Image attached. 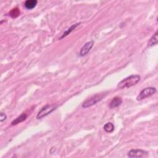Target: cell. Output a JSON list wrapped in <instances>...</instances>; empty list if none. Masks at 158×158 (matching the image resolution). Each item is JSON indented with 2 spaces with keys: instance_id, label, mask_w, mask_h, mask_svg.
<instances>
[{
  "instance_id": "obj_1",
  "label": "cell",
  "mask_w": 158,
  "mask_h": 158,
  "mask_svg": "<svg viewBox=\"0 0 158 158\" xmlns=\"http://www.w3.org/2000/svg\"><path fill=\"white\" fill-rule=\"evenodd\" d=\"M141 77L138 75H132L123 79L117 85V88L119 89H123L125 88H130L140 82Z\"/></svg>"
},
{
  "instance_id": "obj_2",
  "label": "cell",
  "mask_w": 158,
  "mask_h": 158,
  "mask_svg": "<svg viewBox=\"0 0 158 158\" xmlns=\"http://www.w3.org/2000/svg\"><path fill=\"white\" fill-rule=\"evenodd\" d=\"M104 96V93H100L96 94L94 96H91L90 98L87 99L83 102L82 104V107L83 108H87L96 104L97 103H98Z\"/></svg>"
},
{
  "instance_id": "obj_3",
  "label": "cell",
  "mask_w": 158,
  "mask_h": 158,
  "mask_svg": "<svg viewBox=\"0 0 158 158\" xmlns=\"http://www.w3.org/2000/svg\"><path fill=\"white\" fill-rule=\"evenodd\" d=\"M57 106L54 104H47L43 108L41 109L37 114L36 115V119H41L44 117H46V115H49V114L52 113V112L56 109Z\"/></svg>"
},
{
  "instance_id": "obj_4",
  "label": "cell",
  "mask_w": 158,
  "mask_h": 158,
  "mask_svg": "<svg viewBox=\"0 0 158 158\" xmlns=\"http://www.w3.org/2000/svg\"><path fill=\"white\" fill-rule=\"evenodd\" d=\"M156 88L155 87H148L140 91L137 98V101H142L146 98L150 97L156 93Z\"/></svg>"
},
{
  "instance_id": "obj_5",
  "label": "cell",
  "mask_w": 158,
  "mask_h": 158,
  "mask_svg": "<svg viewBox=\"0 0 158 158\" xmlns=\"http://www.w3.org/2000/svg\"><path fill=\"white\" fill-rule=\"evenodd\" d=\"M147 155L148 152L143 150H132L128 153L129 157H143Z\"/></svg>"
},
{
  "instance_id": "obj_6",
  "label": "cell",
  "mask_w": 158,
  "mask_h": 158,
  "mask_svg": "<svg viewBox=\"0 0 158 158\" xmlns=\"http://www.w3.org/2000/svg\"><path fill=\"white\" fill-rule=\"evenodd\" d=\"M93 45H94V41H88V42L86 43L84 45H83L80 52V56H85L86 54H87L88 53H89V52L91 50L93 46Z\"/></svg>"
},
{
  "instance_id": "obj_7",
  "label": "cell",
  "mask_w": 158,
  "mask_h": 158,
  "mask_svg": "<svg viewBox=\"0 0 158 158\" xmlns=\"http://www.w3.org/2000/svg\"><path fill=\"white\" fill-rule=\"evenodd\" d=\"M122 100L120 97H119V96L114 97L112 100V101H111V103L109 104L110 108H117V107L120 105V104L122 103Z\"/></svg>"
},
{
  "instance_id": "obj_8",
  "label": "cell",
  "mask_w": 158,
  "mask_h": 158,
  "mask_svg": "<svg viewBox=\"0 0 158 158\" xmlns=\"http://www.w3.org/2000/svg\"><path fill=\"white\" fill-rule=\"evenodd\" d=\"M27 116H28L27 114H26L25 113L22 114L20 116H19L18 117H17L15 120H14L13 121L11 122L12 125H16L18 124L24 122V120H25L27 118Z\"/></svg>"
},
{
  "instance_id": "obj_9",
  "label": "cell",
  "mask_w": 158,
  "mask_h": 158,
  "mask_svg": "<svg viewBox=\"0 0 158 158\" xmlns=\"http://www.w3.org/2000/svg\"><path fill=\"white\" fill-rule=\"evenodd\" d=\"M37 1L36 0H27L25 2L24 6L26 9H32L35 8L37 4Z\"/></svg>"
},
{
  "instance_id": "obj_10",
  "label": "cell",
  "mask_w": 158,
  "mask_h": 158,
  "mask_svg": "<svg viewBox=\"0 0 158 158\" xmlns=\"http://www.w3.org/2000/svg\"><path fill=\"white\" fill-rule=\"evenodd\" d=\"M157 40H158V34L156 32L155 34V35H153V36L150 38L148 43V46L149 47H151V46H153L154 45H156L157 44Z\"/></svg>"
},
{
  "instance_id": "obj_11",
  "label": "cell",
  "mask_w": 158,
  "mask_h": 158,
  "mask_svg": "<svg viewBox=\"0 0 158 158\" xmlns=\"http://www.w3.org/2000/svg\"><path fill=\"white\" fill-rule=\"evenodd\" d=\"M80 23H77V24H74V25H72V26H71L70 28H69V29H68L67 30H66V31H65V32H64V34H63V36H61V39L63 38L64 37H65V36H67L69 34H71V32H72L74 29H75L77 27H78L79 25H80Z\"/></svg>"
},
{
  "instance_id": "obj_12",
  "label": "cell",
  "mask_w": 158,
  "mask_h": 158,
  "mask_svg": "<svg viewBox=\"0 0 158 158\" xmlns=\"http://www.w3.org/2000/svg\"><path fill=\"white\" fill-rule=\"evenodd\" d=\"M104 130L108 133H111L114 131V126L113 124L111 123V122H108L104 125Z\"/></svg>"
},
{
  "instance_id": "obj_13",
  "label": "cell",
  "mask_w": 158,
  "mask_h": 158,
  "mask_svg": "<svg viewBox=\"0 0 158 158\" xmlns=\"http://www.w3.org/2000/svg\"><path fill=\"white\" fill-rule=\"evenodd\" d=\"M20 15V11L18 8H16L12 9L9 12V16L12 18H16Z\"/></svg>"
},
{
  "instance_id": "obj_14",
  "label": "cell",
  "mask_w": 158,
  "mask_h": 158,
  "mask_svg": "<svg viewBox=\"0 0 158 158\" xmlns=\"http://www.w3.org/2000/svg\"><path fill=\"white\" fill-rule=\"evenodd\" d=\"M6 118H7V116L5 114L1 113V114H0V121H1V122H3L4 120H5Z\"/></svg>"
}]
</instances>
